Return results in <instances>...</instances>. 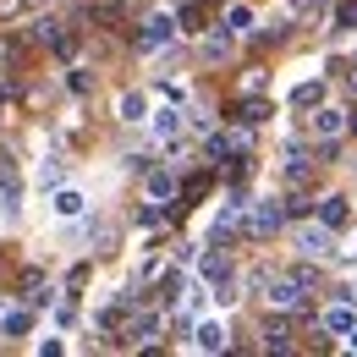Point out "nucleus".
I'll return each mask as SVG.
<instances>
[{
  "label": "nucleus",
  "mask_w": 357,
  "mask_h": 357,
  "mask_svg": "<svg viewBox=\"0 0 357 357\" xmlns=\"http://www.w3.org/2000/svg\"><path fill=\"white\" fill-rule=\"evenodd\" d=\"M291 242H297V253H303V259H330V253H335V231H330L324 220L297 225V236H291Z\"/></svg>",
  "instance_id": "1"
},
{
  "label": "nucleus",
  "mask_w": 357,
  "mask_h": 357,
  "mask_svg": "<svg viewBox=\"0 0 357 357\" xmlns=\"http://www.w3.org/2000/svg\"><path fill=\"white\" fill-rule=\"evenodd\" d=\"M286 220V204H275V198H259V204H248V231L253 236H275Z\"/></svg>",
  "instance_id": "2"
},
{
  "label": "nucleus",
  "mask_w": 357,
  "mask_h": 357,
  "mask_svg": "<svg viewBox=\"0 0 357 357\" xmlns=\"http://www.w3.org/2000/svg\"><path fill=\"white\" fill-rule=\"evenodd\" d=\"M50 215L55 220H83L89 215V192L83 187H55L50 192Z\"/></svg>",
  "instance_id": "3"
},
{
  "label": "nucleus",
  "mask_w": 357,
  "mask_h": 357,
  "mask_svg": "<svg viewBox=\"0 0 357 357\" xmlns=\"http://www.w3.org/2000/svg\"><path fill=\"white\" fill-rule=\"evenodd\" d=\"M171 39H176V17H171V11H154V17L143 22V33H137L143 50H165Z\"/></svg>",
  "instance_id": "4"
},
{
  "label": "nucleus",
  "mask_w": 357,
  "mask_h": 357,
  "mask_svg": "<svg viewBox=\"0 0 357 357\" xmlns=\"http://www.w3.org/2000/svg\"><path fill=\"white\" fill-rule=\"evenodd\" d=\"M192 347L198 352H225V324L220 319H198L192 324Z\"/></svg>",
  "instance_id": "5"
},
{
  "label": "nucleus",
  "mask_w": 357,
  "mask_h": 357,
  "mask_svg": "<svg viewBox=\"0 0 357 357\" xmlns=\"http://www.w3.org/2000/svg\"><path fill=\"white\" fill-rule=\"evenodd\" d=\"M181 121H187V116H181L176 105H160V110H149V132L160 137V143H165V137H176V132H181Z\"/></svg>",
  "instance_id": "6"
},
{
  "label": "nucleus",
  "mask_w": 357,
  "mask_h": 357,
  "mask_svg": "<svg viewBox=\"0 0 357 357\" xmlns=\"http://www.w3.org/2000/svg\"><path fill=\"white\" fill-rule=\"evenodd\" d=\"M253 22H259V17H253V6H248V0H236V6H225V17H220V28L231 33V39H242V33H253Z\"/></svg>",
  "instance_id": "7"
},
{
  "label": "nucleus",
  "mask_w": 357,
  "mask_h": 357,
  "mask_svg": "<svg viewBox=\"0 0 357 357\" xmlns=\"http://www.w3.org/2000/svg\"><path fill=\"white\" fill-rule=\"evenodd\" d=\"M324 335H352V324H357V308L352 303H335V308H324Z\"/></svg>",
  "instance_id": "8"
},
{
  "label": "nucleus",
  "mask_w": 357,
  "mask_h": 357,
  "mask_svg": "<svg viewBox=\"0 0 357 357\" xmlns=\"http://www.w3.org/2000/svg\"><path fill=\"white\" fill-rule=\"evenodd\" d=\"M313 132H319V137H341V132H347V110L319 105V110H313Z\"/></svg>",
  "instance_id": "9"
},
{
  "label": "nucleus",
  "mask_w": 357,
  "mask_h": 357,
  "mask_svg": "<svg viewBox=\"0 0 357 357\" xmlns=\"http://www.w3.org/2000/svg\"><path fill=\"white\" fill-rule=\"evenodd\" d=\"M198 275H204V280H215V286H225V280H231V264H225L220 248H209V253L198 259Z\"/></svg>",
  "instance_id": "10"
},
{
  "label": "nucleus",
  "mask_w": 357,
  "mask_h": 357,
  "mask_svg": "<svg viewBox=\"0 0 357 357\" xmlns=\"http://www.w3.org/2000/svg\"><path fill=\"white\" fill-rule=\"evenodd\" d=\"M319 220L330 225V231H335V225H347V220H352V209H347V198H341V192H330V198L319 204Z\"/></svg>",
  "instance_id": "11"
},
{
  "label": "nucleus",
  "mask_w": 357,
  "mask_h": 357,
  "mask_svg": "<svg viewBox=\"0 0 357 357\" xmlns=\"http://www.w3.org/2000/svg\"><path fill=\"white\" fill-rule=\"evenodd\" d=\"M116 110H121V121H149V93H143V89L121 93V105H116Z\"/></svg>",
  "instance_id": "12"
},
{
  "label": "nucleus",
  "mask_w": 357,
  "mask_h": 357,
  "mask_svg": "<svg viewBox=\"0 0 357 357\" xmlns=\"http://www.w3.org/2000/svg\"><path fill=\"white\" fill-rule=\"evenodd\" d=\"M28 330H33V313H28V308L0 313V335H28Z\"/></svg>",
  "instance_id": "13"
},
{
  "label": "nucleus",
  "mask_w": 357,
  "mask_h": 357,
  "mask_svg": "<svg viewBox=\"0 0 357 357\" xmlns=\"http://www.w3.org/2000/svg\"><path fill=\"white\" fill-rule=\"evenodd\" d=\"M319 99H324V83H319V77H308V83L291 89V105H297V110H308V105H319Z\"/></svg>",
  "instance_id": "14"
},
{
  "label": "nucleus",
  "mask_w": 357,
  "mask_h": 357,
  "mask_svg": "<svg viewBox=\"0 0 357 357\" xmlns=\"http://www.w3.org/2000/svg\"><path fill=\"white\" fill-rule=\"evenodd\" d=\"M149 198H160V204L176 198V176L171 171H149Z\"/></svg>",
  "instance_id": "15"
},
{
  "label": "nucleus",
  "mask_w": 357,
  "mask_h": 357,
  "mask_svg": "<svg viewBox=\"0 0 357 357\" xmlns=\"http://www.w3.org/2000/svg\"><path fill=\"white\" fill-rule=\"evenodd\" d=\"M61 181H66V165H61L55 154H50V160H39V187H50V192H55Z\"/></svg>",
  "instance_id": "16"
},
{
  "label": "nucleus",
  "mask_w": 357,
  "mask_h": 357,
  "mask_svg": "<svg viewBox=\"0 0 357 357\" xmlns=\"http://www.w3.org/2000/svg\"><path fill=\"white\" fill-rule=\"evenodd\" d=\"M154 330H160V319L149 313V319H132V330H127V347H143V341H154Z\"/></svg>",
  "instance_id": "17"
},
{
  "label": "nucleus",
  "mask_w": 357,
  "mask_h": 357,
  "mask_svg": "<svg viewBox=\"0 0 357 357\" xmlns=\"http://www.w3.org/2000/svg\"><path fill=\"white\" fill-rule=\"evenodd\" d=\"M264 347H269V352H286V347H291L286 324H264Z\"/></svg>",
  "instance_id": "18"
},
{
  "label": "nucleus",
  "mask_w": 357,
  "mask_h": 357,
  "mask_svg": "<svg viewBox=\"0 0 357 357\" xmlns=\"http://www.w3.org/2000/svg\"><path fill=\"white\" fill-rule=\"evenodd\" d=\"M66 89H72V93H89V89H93V77L83 72V66H72V72H66Z\"/></svg>",
  "instance_id": "19"
},
{
  "label": "nucleus",
  "mask_w": 357,
  "mask_h": 357,
  "mask_svg": "<svg viewBox=\"0 0 357 357\" xmlns=\"http://www.w3.org/2000/svg\"><path fill=\"white\" fill-rule=\"evenodd\" d=\"M55 352H66V341H61V335H45V341H39V357H55Z\"/></svg>",
  "instance_id": "20"
},
{
  "label": "nucleus",
  "mask_w": 357,
  "mask_h": 357,
  "mask_svg": "<svg viewBox=\"0 0 357 357\" xmlns=\"http://www.w3.org/2000/svg\"><path fill=\"white\" fill-rule=\"evenodd\" d=\"M55 324H61V330H72V324H77V308H72V303H66V308H55Z\"/></svg>",
  "instance_id": "21"
},
{
  "label": "nucleus",
  "mask_w": 357,
  "mask_h": 357,
  "mask_svg": "<svg viewBox=\"0 0 357 357\" xmlns=\"http://www.w3.org/2000/svg\"><path fill=\"white\" fill-rule=\"evenodd\" d=\"M347 352H357V324H352V335H347Z\"/></svg>",
  "instance_id": "22"
},
{
  "label": "nucleus",
  "mask_w": 357,
  "mask_h": 357,
  "mask_svg": "<svg viewBox=\"0 0 357 357\" xmlns=\"http://www.w3.org/2000/svg\"><path fill=\"white\" fill-rule=\"evenodd\" d=\"M347 259H357V231H352V248H347Z\"/></svg>",
  "instance_id": "23"
}]
</instances>
